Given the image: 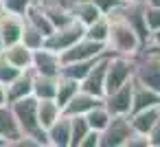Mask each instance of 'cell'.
I'll return each mask as SVG.
<instances>
[{
    "instance_id": "obj_1",
    "label": "cell",
    "mask_w": 160,
    "mask_h": 147,
    "mask_svg": "<svg viewBox=\"0 0 160 147\" xmlns=\"http://www.w3.org/2000/svg\"><path fill=\"white\" fill-rule=\"evenodd\" d=\"M11 110H13V116L18 121V127H20V134L24 136H33L42 143V147H48V140H46V129L40 125L38 121V99L31 94V97H24V99H18L13 103H9Z\"/></svg>"
},
{
    "instance_id": "obj_2",
    "label": "cell",
    "mask_w": 160,
    "mask_h": 147,
    "mask_svg": "<svg viewBox=\"0 0 160 147\" xmlns=\"http://www.w3.org/2000/svg\"><path fill=\"white\" fill-rule=\"evenodd\" d=\"M110 20V38H108V51L114 55H129L134 57L140 51V38L136 31L123 20V18H108Z\"/></svg>"
},
{
    "instance_id": "obj_3",
    "label": "cell",
    "mask_w": 160,
    "mask_h": 147,
    "mask_svg": "<svg viewBox=\"0 0 160 147\" xmlns=\"http://www.w3.org/2000/svg\"><path fill=\"white\" fill-rule=\"evenodd\" d=\"M132 79H134V57L110 53L108 70H105V92H112Z\"/></svg>"
},
{
    "instance_id": "obj_4",
    "label": "cell",
    "mask_w": 160,
    "mask_h": 147,
    "mask_svg": "<svg viewBox=\"0 0 160 147\" xmlns=\"http://www.w3.org/2000/svg\"><path fill=\"white\" fill-rule=\"evenodd\" d=\"M83 33H86V27H83L81 22L72 20L70 24L59 27V29H55L53 33H48V35L44 38V48L55 51V53L62 55V53L68 51L75 42H79V40L83 38Z\"/></svg>"
},
{
    "instance_id": "obj_5",
    "label": "cell",
    "mask_w": 160,
    "mask_h": 147,
    "mask_svg": "<svg viewBox=\"0 0 160 147\" xmlns=\"http://www.w3.org/2000/svg\"><path fill=\"white\" fill-rule=\"evenodd\" d=\"M134 79L153 90H160V55L136 53L134 55Z\"/></svg>"
},
{
    "instance_id": "obj_6",
    "label": "cell",
    "mask_w": 160,
    "mask_h": 147,
    "mask_svg": "<svg viewBox=\"0 0 160 147\" xmlns=\"http://www.w3.org/2000/svg\"><path fill=\"white\" fill-rule=\"evenodd\" d=\"M134 132L129 123V114H118L112 116L105 129L101 132V147H125V140Z\"/></svg>"
},
{
    "instance_id": "obj_7",
    "label": "cell",
    "mask_w": 160,
    "mask_h": 147,
    "mask_svg": "<svg viewBox=\"0 0 160 147\" xmlns=\"http://www.w3.org/2000/svg\"><path fill=\"white\" fill-rule=\"evenodd\" d=\"M108 59H110V51L105 53V55H101L97 62H94V66L88 70V75L79 81L81 84V90H86V92H90V94H94V97H105V70H108Z\"/></svg>"
},
{
    "instance_id": "obj_8",
    "label": "cell",
    "mask_w": 160,
    "mask_h": 147,
    "mask_svg": "<svg viewBox=\"0 0 160 147\" xmlns=\"http://www.w3.org/2000/svg\"><path fill=\"white\" fill-rule=\"evenodd\" d=\"M103 53H108V44H101V42H94V40H88V38H81V40L75 42L68 51L62 53V62L68 64V62L94 59V57H101Z\"/></svg>"
},
{
    "instance_id": "obj_9",
    "label": "cell",
    "mask_w": 160,
    "mask_h": 147,
    "mask_svg": "<svg viewBox=\"0 0 160 147\" xmlns=\"http://www.w3.org/2000/svg\"><path fill=\"white\" fill-rule=\"evenodd\" d=\"M62 55L55 53V51H48V48H38L33 51V64H31V70L35 75H48V77H59L62 75Z\"/></svg>"
},
{
    "instance_id": "obj_10",
    "label": "cell",
    "mask_w": 160,
    "mask_h": 147,
    "mask_svg": "<svg viewBox=\"0 0 160 147\" xmlns=\"http://www.w3.org/2000/svg\"><path fill=\"white\" fill-rule=\"evenodd\" d=\"M132 90H134V79L123 84L121 88L112 90V92H105L103 97V105L108 108V112L112 116H118V114H129L132 112Z\"/></svg>"
},
{
    "instance_id": "obj_11",
    "label": "cell",
    "mask_w": 160,
    "mask_h": 147,
    "mask_svg": "<svg viewBox=\"0 0 160 147\" xmlns=\"http://www.w3.org/2000/svg\"><path fill=\"white\" fill-rule=\"evenodd\" d=\"M22 31H24V18L22 16H13V13H7V11L0 16V38H2L5 46H11V44L20 42Z\"/></svg>"
},
{
    "instance_id": "obj_12",
    "label": "cell",
    "mask_w": 160,
    "mask_h": 147,
    "mask_svg": "<svg viewBox=\"0 0 160 147\" xmlns=\"http://www.w3.org/2000/svg\"><path fill=\"white\" fill-rule=\"evenodd\" d=\"M99 103H103V99L101 97H94V94H90V92H86V90H79L66 105H64V114L66 116H77V114H88L92 108H97Z\"/></svg>"
},
{
    "instance_id": "obj_13",
    "label": "cell",
    "mask_w": 160,
    "mask_h": 147,
    "mask_svg": "<svg viewBox=\"0 0 160 147\" xmlns=\"http://www.w3.org/2000/svg\"><path fill=\"white\" fill-rule=\"evenodd\" d=\"M160 105V90H153L140 81L134 79V90H132V112L145 110V108H156Z\"/></svg>"
},
{
    "instance_id": "obj_14",
    "label": "cell",
    "mask_w": 160,
    "mask_h": 147,
    "mask_svg": "<svg viewBox=\"0 0 160 147\" xmlns=\"http://www.w3.org/2000/svg\"><path fill=\"white\" fill-rule=\"evenodd\" d=\"M46 140L48 147H70V116L62 112V116L46 127Z\"/></svg>"
},
{
    "instance_id": "obj_15",
    "label": "cell",
    "mask_w": 160,
    "mask_h": 147,
    "mask_svg": "<svg viewBox=\"0 0 160 147\" xmlns=\"http://www.w3.org/2000/svg\"><path fill=\"white\" fill-rule=\"evenodd\" d=\"M0 55H2L9 64H13L16 68H20V70H29L31 64H33V51L29 46H24L22 42H16L11 46H5Z\"/></svg>"
},
{
    "instance_id": "obj_16",
    "label": "cell",
    "mask_w": 160,
    "mask_h": 147,
    "mask_svg": "<svg viewBox=\"0 0 160 147\" xmlns=\"http://www.w3.org/2000/svg\"><path fill=\"white\" fill-rule=\"evenodd\" d=\"M33 94V70H22L9 86H7V101L13 103L18 99H24V97H31Z\"/></svg>"
},
{
    "instance_id": "obj_17",
    "label": "cell",
    "mask_w": 160,
    "mask_h": 147,
    "mask_svg": "<svg viewBox=\"0 0 160 147\" xmlns=\"http://www.w3.org/2000/svg\"><path fill=\"white\" fill-rule=\"evenodd\" d=\"M70 13L77 22H81L83 27L92 24L97 18H101L103 13L97 9V5L92 0H70Z\"/></svg>"
},
{
    "instance_id": "obj_18",
    "label": "cell",
    "mask_w": 160,
    "mask_h": 147,
    "mask_svg": "<svg viewBox=\"0 0 160 147\" xmlns=\"http://www.w3.org/2000/svg\"><path fill=\"white\" fill-rule=\"evenodd\" d=\"M160 119V110L158 105L156 108H145V110H136V112H129V123L134 127V132H140V134H147L156 121Z\"/></svg>"
},
{
    "instance_id": "obj_19",
    "label": "cell",
    "mask_w": 160,
    "mask_h": 147,
    "mask_svg": "<svg viewBox=\"0 0 160 147\" xmlns=\"http://www.w3.org/2000/svg\"><path fill=\"white\" fill-rule=\"evenodd\" d=\"M0 136H5L9 140V147L11 143L20 136V127H18V121L13 116V110L11 105H0Z\"/></svg>"
},
{
    "instance_id": "obj_20",
    "label": "cell",
    "mask_w": 160,
    "mask_h": 147,
    "mask_svg": "<svg viewBox=\"0 0 160 147\" xmlns=\"http://www.w3.org/2000/svg\"><path fill=\"white\" fill-rule=\"evenodd\" d=\"M24 20H27L29 24H33L35 29H40L44 35H48V33L55 31V27H53V22L48 20V16H46L42 3H33V5L29 7V11L24 13Z\"/></svg>"
},
{
    "instance_id": "obj_21",
    "label": "cell",
    "mask_w": 160,
    "mask_h": 147,
    "mask_svg": "<svg viewBox=\"0 0 160 147\" xmlns=\"http://www.w3.org/2000/svg\"><path fill=\"white\" fill-rule=\"evenodd\" d=\"M81 90V84L72 77H66V75H59L57 77V90H55V101L59 103V108L64 110V105Z\"/></svg>"
},
{
    "instance_id": "obj_22",
    "label": "cell",
    "mask_w": 160,
    "mask_h": 147,
    "mask_svg": "<svg viewBox=\"0 0 160 147\" xmlns=\"http://www.w3.org/2000/svg\"><path fill=\"white\" fill-rule=\"evenodd\" d=\"M62 116V108L55 99H38V121L46 129Z\"/></svg>"
},
{
    "instance_id": "obj_23",
    "label": "cell",
    "mask_w": 160,
    "mask_h": 147,
    "mask_svg": "<svg viewBox=\"0 0 160 147\" xmlns=\"http://www.w3.org/2000/svg\"><path fill=\"white\" fill-rule=\"evenodd\" d=\"M55 90H57V77L33 73V97L35 99H55Z\"/></svg>"
},
{
    "instance_id": "obj_24",
    "label": "cell",
    "mask_w": 160,
    "mask_h": 147,
    "mask_svg": "<svg viewBox=\"0 0 160 147\" xmlns=\"http://www.w3.org/2000/svg\"><path fill=\"white\" fill-rule=\"evenodd\" d=\"M83 38L94 40V42H101V44H108V38H110V20H108V16H101L92 24H88Z\"/></svg>"
},
{
    "instance_id": "obj_25",
    "label": "cell",
    "mask_w": 160,
    "mask_h": 147,
    "mask_svg": "<svg viewBox=\"0 0 160 147\" xmlns=\"http://www.w3.org/2000/svg\"><path fill=\"white\" fill-rule=\"evenodd\" d=\"M105 55V53H103ZM99 57H94V59H81V62H68V64H64L62 66V75H66V77H72V79H77V81H81L86 75H88V70L94 66V62H97Z\"/></svg>"
},
{
    "instance_id": "obj_26",
    "label": "cell",
    "mask_w": 160,
    "mask_h": 147,
    "mask_svg": "<svg viewBox=\"0 0 160 147\" xmlns=\"http://www.w3.org/2000/svg\"><path fill=\"white\" fill-rule=\"evenodd\" d=\"M110 119H112V114L108 112V108H105L103 103H99L97 108H92V110L86 114V121H88L90 129H97V132H103L105 125L110 123Z\"/></svg>"
},
{
    "instance_id": "obj_27",
    "label": "cell",
    "mask_w": 160,
    "mask_h": 147,
    "mask_svg": "<svg viewBox=\"0 0 160 147\" xmlns=\"http://www.w3.org/2000/svg\"><path fill=\"white\" fill-rule=\"evenodd\" d=\"M88 132H90V125L83 114L70 116V147H79V143L83 140V136Z\"/></svg>"
},
{
    "instance_id": "obj_28",
    "label": "cell",
    "mask_w": 160,
    "mask_h": 147,
    "mask_svg": "<svg viewBox=\"0 0 160 147\" xmlns=\"http://www.w3.org/2000/svg\"><path fill=\"white\" fill-rule=\"evenodd\" d=\"M44 33L40 31V29H35L33 24H29L27 20H24V31H22V44L24 46H29L31 51H38V48H42L44 46Z\"/></svg>"
},
{
    "instance_id": "obj_29",
    "label": "cell",
    "mask_w": 160,
    "mask_h": 147,
    "mask_svg": "<svg viewBox=\"0 0 160 147\" xmlns=\"http://www.w3.org/2000/svg\"><path fill=\"white\" fill-rule=\"evenodd\" d=\"M35 3V0H2V9L7 13H13V16H22L29 11V7Z\"/></svg>"
},
{
    "instance_id": "obj_30",
    "label": "cell",
    "mask_w": 160,
    "mask_h": 147,
    "mask_svg": "<svg viewBox=\"0 0 160 147\" xmlns=\"http://www.w3.org/2000/svg\"><path fill=\"white\" fill-rule=\"evenodd\" d=\"M22 70L20 68H16L13 64H9L2 55H0V84H5V86H9L18 75H20Z\"/></svg>"
},
{
    "instance_id": "obj_31",
    "label": "cell",
    "mask_w": 160,
    "mask_h": 147,
    "mask_svg": "<svg viewBox=\"0 0 160 147\" xmlns=\"http://www.w3.org/2000/svg\"><path fill=\"white\" fill-rule=\"evenodd\" d=\"M138 53H147V55H160V29L158 31H151L147 42L140 46Z\"/></svg>"
},
{
    "instance_id": "obj_32",
    "label": "cell",
    "mask_w": 160,
    "mask_h": 147,
    "mask_svg": "<svg viewBox=\"0 0 160 147\" xmlns=\"http://www.w3.org/2000/svg\"><path fill=\"white\" fill-rule=\"evenodd\" d=\"M145 20H147L149 31H158L160 29V7H153V5L145 3Z\"/></svg>"
},
{
    "instance_id": "obj_33",
    "label": "cell",
    "mask_w": 160,
    "mask_h": 147,
    "mask_svg": "<svg viewBox=\"0 0 160 147\" xmlns=\"http://www.w3.org/2000/svg\"><path fill=\"white\" fill-rule=\"evenodd\" d=\"M92 3L97 5V9H99L103 16H108V13H112L114 9H118L125 0H92Z\"/></svg>"
},
{
    "instance_id": "obj_34",
    "label": "cell",
    "mask_w": 160,
    "mask_h": 147,
    "mask_svg": "<svg viewBox=\"0 0 160 147\" xmlns=\"http://www.w3.org/2000/svg\"><path fill=\"white\" fill-rule=\"evenodd\" d=\"M125 147H149L147 134H140V132H132V134H129V138L125 140Z\"/></svg>"
},
{
    "instance_id": "obj_35",
    "label": "cell",
    "mask_w": 160,
    "mask_h": 147,
    "mask_svg": "<svg viewBox=\"0 0 160 147\" xmlns=\"http://www.w3.org/2000/svg\"><path fill=\"white\" fill-rule=\"evenodd\" d=\"M79 147H101V132L90 129V132L83 136V140L79 143Z\"/></svg>"
},
{
    "instance_id": "obj_36",
    "label": "cell",
    "mask_w": 160,
    "mask_h": 147,
    "mask_svg": "<svg viewBox=\"0 0 160 147\" xmlns=\"http://www.w3.org/2000/svg\"><path fill=\"white\" fill-rule=\"evenodd\" d=\"M147 140H149V147H160V119H158L156 125L147 132Z\"/></svg>"
},
{
    "instance_id": "obj_37",
    "label": "cell",
    "mask_w": 160,
    "mask_h": 147,
    "mask_svg": "<svg viewBox=\"0 0 160 147\" xmlns=\"http://www.w3.org/2000/svg\"><path fill=\"white\" fill-rule=\"evenodd\" d=\"M7 86L5 84H0V105H7Z\"/></svg>"
},
{
    "instance_id": "obj_38",
    "label": "cell",
    "mask_w": 160,
    "mask_h": 147,
    "mask_svg": "<svg viewBox=\"0 0 160 147\" xmlns=\"http://www.w3.org/2000/svg\"><path fill=\"white\" fill-rule=\"evenodd\" d=\"M147 5H153V7H160V0H145Z\"/></svg>"
},
{
    "instance_id": "obj_39",
    "label": "cell",
    "mask_w": 160,
    "mask_h": 147,
    "mask_svg": "<svg viewBox=\"0 0 160 147\" xmlns=\"http://www.w3.org/2000/svg\"><path fill=\"white\" fill-rule=\"evenodd\" d=\"M5 13V9H2V0H0V16H2Z\"/></svg>"
},
{
    "instance_id": "obj_40",
    "label": "cell",
    "mask_w": 160,
    "mask_h": 147,
    "mask_svg": "<svg viewBox=\"0 0 160 147\" xmlns=\"http://www.w3.org/2000/svg\"><path fill=\"white\" fill-rule=\"evenodd\" d=\"M2 48H5V44H2V38H0V53H2Z\"/></svg>"
},
{
    "instance_id": "obj_41",
    "label": "cell",
    "mask_w": 160,
    "mask_h": 147,
    "mask_svg": "<svg viewBox=\"0 0 160 147\" xmlns=\"http://www.w3.org/2000/svg\"><path fill=\"white\" fill-rule=\"evenodd\" d=\"M35 3H42V0H35Z\"/></svg>"
},
{
    "instance_id": "obj_42",
    "label": "cell",
    "mask_w": 160,
    "mask_h": 147,
    "mask_svg": "<svg viewBox=\"0 0 160 147\" xmlns=\"http://www.w3.org/2000/svg\"><path fill=\"white\" fill-rule=\"evenodd\" d=\"M158 110H160V105H158Z\"/></svg>"
}]
</instances>
